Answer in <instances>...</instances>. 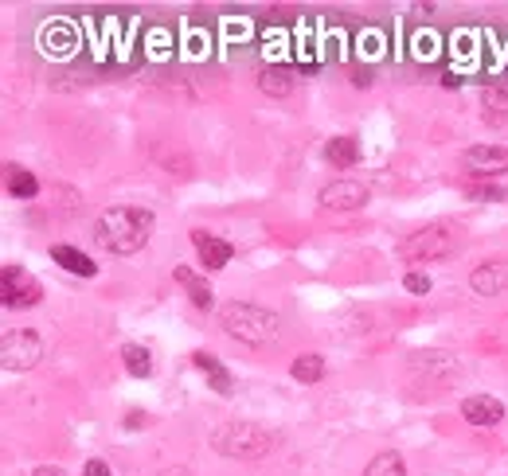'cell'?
Wrapping results in <instances>:
<instances>
[{"label":"cell","mask_w":508,"mask_h":476,"mask_svg":"<svg viewBox=\"0 0 508 476\" xmlns=\"http://www.w3.org/2000/svg\"><path fill=\"white\" fill-rule=\"evenodd\" d=\"M152 227H157V215H152L149 207H110L94 223V243H98L106 254L125 258V254H137V250L149 243Z\"/></svg>","instance_id":"obj_1"},{"label":"cell","mask_w":508,"mask_h":476,"mask_svg":"<svg viewBox=\"0 0 508 476\" xmlns=\"http://www.w3.org/2000/svg\"><path fill=\"white\" fill-rule=\"evenodd\" d=\"M192 363H196L199 371L208 375L211 390H219V395H231V390H235V379H231V371H227V367H223V363H219L211 352H192Z\"/></svg>","instance_id":"obj_12"},{"label":"cell","mask_w":508,"mask_h":476,"mask_svg":"<svg viewBox=\"0 0 508 476\" xmlns=\"http://www.w3.org/2000/svg\"><path fill=\"white\" fill-rule=\"evenodd\" d=\"M0 293H5V305L8 308H32V305H40L43 285L35 281L28 270L5 266V285H0Z\"/></svg>","instance_id":"obj_6"},{"label":"cell","mask_w":508,"mask_h":476,"mask_svg":"<svg viewBox=\"0 0 508 476\" xmlns=\"http://www.w3.org/2000/svg\"><path fill=\"white\" fill-rule=\"evenodd\" d=\"M481 102H485L489 110H508V87H489L481 94Z\"/></svg>","instance_id":"obj_23"},{"label":"cell","mask_w":508,"mask_h":476,"mask_svg":"<svg viewBox=\"0 0 508 476\" xmlns=\"http://www.w3.org/2000/svg\"><path fill=\"white\" fill-rule=\"evenodd\" d=\"M469 285L481 297H497L501 289H508V261H481V266L469 273Z\"/></svg>","instance_id":"obj_10"},{"label":"cell","mask_w":508,"mask_h":476,"mask_svg":"<svg viewBox=\"0 0 508 476\" xmlns=\"http://www.w3.org/2000/svg\"><path fill=\"white\" fill-rule=\"evenodd\" d=\"M211 445L231 461H263L266 453H274L278 434H270L258 422H223L211 430Z\"/></svg>","instance_id":"obj_3"},{"label":"cell","mask_w":508,"mask_h":476,"mask_svg":"<svg viewBox=\"0 0 508 476\" xmlns=\"http://www.w3.org/2000/svg\"><path fill=\"white\" fill-rule=\"evenodd\" d=\"M462 418L469 422V426H501L504 422V402L501 398H493V395H469L466 402H462Z\"/></svg>","instance_id":"obj_8"},{"label":"cell","mask_w":508,"mask_h":476,"mask_svg":"<svg viewBox=\"0 0 508 476\" xmlns=\"http://www.w3.org/2000/svg\"><path fill=\"white\" fill-rule=\"evenodd\" d=\"M457 243H462V234H457L450 223H430V227L407 234L403 243H399V258H403L407 266H430V261L450 258Z\"/></svg>","instance_id":"obj_4"},{"label":"cell","mask_w":508,"mask_h":476,"mask_svg":"<svg viewBox=\"0 0 508 476\" xmlns=\"http://www.w3.org/2000/svg\"><path fill=\"white\" fill-rule=\"evenodd\" d=\"M192 246H196L199 266H204V270H223L231 261V254H235L231 243H223V238L208 234V231H192Z\"/></svg>","instance_id":"obj_9"},{"label":"cell","mask_w":508,"mask_h":476,"mask_svg":"<svg viewBox=\"0 0 508 476\" xmlns=\"http://www.w3.org/2000/svg\"><path fill=\"white\" fill-rule=\"evenodd\" d=\"M411 43H415V59H427V63H430V59H439V43H442V35L439 32H434V28H427V32H415V40H411Z\"/></svg>","instance_id":"obj_21"},{"label":"cell","mask_w":508,"mask_h":476,"mask_svg":"<svg viewBox=\"0 0 508 476\" xmlns=\"http://www.w3.org/2000/svg\"><path fill=\"white\" fill-rule=\"evenodd\" d=\"M40 360H43V340L32 328L5 332V340H0V363H5V371H32Z\"/></svg>","instance_id":"obj_5"},{"label":"cell","mask_w":508,"mask_h":476,"mask_svg":"<svg viewBox=\"0 0 508 476\" xmlns=\"http://www.w3.org/2000/svg\"><path fill=\"white\" fill-rule=\"evenodd\" d=\"M219 328L227 332L231 340H239V343L266 348V343L278 340L282 316L270 313V308H263V305H251V301H231V305L219 308Z\"/></svg>","instance_id":"obj_2"},{"label":"cell","mask_w":508,"mask_h":476,"mask_svg":"<svg viewBox=\"0 0 508 476\" xmlns=\"http://www.w3.org/2000/svg\"><path fill=\"white\" fill-rule=\"evenodd\" d=\"M466 164L481 176H493V172H508V149L497 145H474L466 149Z\"/></svg>","instance_id":"obj_11"},{"label":"cell","mask_w":508,"mask_h":476,"mask_svg":"<svg viewBox=\"0 0 508 476\" xmlns=\"http://www.w3.org/2000/svg\"><path fill=\"white\" fill-rule=\"evenodd\" d=\"M5 184H8V196H16V199H35L40 196V180H35L28 169H20V164H8Z\"/></svg>","instance_id":"obj_16"},{"label":"cell","mask_w":508,"mask_h":476,"mask_svg":"<svg viewBox=\"0 0 508 476\" xmlns=\"http://www.w3.org/2000/svg\"><path fill=\"white\" fill-rule=\"evenodd\" d=\"M325 160L333 164V169H352V164L360 160V141L356 137H333L325 145Z\"/></svg>","instance_id":"obj_15"},{"label":"cell","mask_w":508,"mask_h":476,"mask_svg":"<svg viewBox=\"0 0 508 476\" xmlns=\"http://www.w3.org/2000/svg\"><path fill=\"white\" fill-rule=\"evenodd\" d=\"M403 285H407L411 293H430V273H419V270H411Z\"/></svg>","instance_id":"obj_24"},{"label":"cell","mask_w":508,"mask_h":476,"mask_svg":"<svg viewBox=\"0 0 508 476\" xmlns=\"http://www.w3.org/2000/svg\"><path fill=\"white\" fill-rule=\"evenodd\" d=\"M157 476H192L188 469H164V472H157Z\"/></svg>","instance_id":"obj_28"},{"label":"cell","mask_w":508,"mask_h":476,"mask_svg":"<svg viewBox=\"0 0 508 476\" xmlns=\"http://www.w3.org/2000/svg\"><path fill=\"white\" fill-rule=\"evenodd\" d=\"M82 476H114V472H110V465H106V461L94 457V461H87V465H82Z\"/></svg>","instance_id":"obj_26"},{"label":"cell","mask_w":508,"mask_h":476,"mask_svg":"<svg viewBox=\"0 0 508 476\" xmlns=\"http://www.w3.org/2000/svg\"><path fill=\"white\" fill-rule=\"evenodd\" d=\"M290 375L298 379V383H321V379H325V355H317V352L298 355L293 367H290Z\"/></svg>","instance_id":"obj_17"},{"label":"cell","mask_w":508,"mask_h":476,"mask_svg":"<svg viewBox=\"0 0 508 476\" xmlns=\"http://www.w3.org/2000/svg\"><path fill=\"white\" fill-rule=\"evenodd\" d=\"M383 32H375V28H368V32H360L356 35V47H360V55H368V59H380L383 55Z\"/></svg>","instance_id":"obj_22"},{"label":"cell","mask_w":508,"mask_h":476,"mask_svg":"<svg viewBox=\"0 0 508 476\" xmlns=\"http://www.w3.org/2000/svg\"><path fill=\"white\" fill-rule=\"evenodd\" d=\"M32 476H67L63 469H59V465H35V472Z\"/></svg>","instance_id":"obj_27"},{"label":"cell","mask_w":508,"mask_h":476,"mask_svg":"<svg viewBox=\"0 0 508 476\" xmlns=\"http://www.w3.org/2000/svg\"><path fill=\"white\" fill-rule=\"evenodd\" d=\"M364 476H407V461H403V453H395V449H383V453H375L368 461Z\"/></svg>","instance_id":"obj_18"},{"label":"cell","mask_w":508,"mask_h":476,"mask_svg":"<svg viewBox=\"0 0 508 476\" xmlns=\"http://www.w3.org/2000/svg\"><path fill=\"white\" fill-rule=\"evenodd\" d=\"M149 422H152V418H149V414H141V410H129V414H125V430H145Z\"/></svg>","instance_id":"obj_25"},{"label":"cell","mask_w":508,"mask_h":476,"mask_svg":"<svg viewBox=\"0 0 508 476\" xmlns=\"http://www.w3.org/2000/svg\"><path fill=\"white\" fill-rule=\"evenodd\" d=\"M258 87H263V94L286 98V94L293 90V78L286 75V70H263V75H258Z\"/></svg>","instance_id":"obj_20"},{"label":"cell","mask_w":508,"mask_h":476,"mask_svg":"<svg viewBox=\"0 0 508 476\" xmlns=\"http://www.w3.org/2000/svg\"><path fill=\"white\" fill-rule=\"evenodd\" d=\"M176 285H184V293L192 297V305L196 308H208L216 305V293H211V285H208V278H199V273H192L188 266H176Z\"/></svg>","instance_id":"obj_14"},{"label":"cell","mask_w":508,"mask_h":476,"mask_svg":"<svg viewBox=\"0 0 508 476\" xmlns=\"http://www.w3.org/2000/svg\"><path fill=\"white\" fill-rule=\"evenodd\" d=\"M122 360H125V371L134 379H149L152 375V355H149V348H141V343H125Z\"/></svg>","instance_id":"obj_19"},{"label":"cell","mask_w":508,"mask_h":476,"mask_svg":"<svg viewBox=\"0 0 508 476\" xmlns=\"http://www.w3.org/2000/svg\"><path fill=\"white\" fill-rule=\"evenodd\" d=\"M317 199H321L325 211H356V207L368 204L372 192L360 180H333V184L321 188V196Z\"/></svg>","instance_id":"obj_7"},{"label":"cell","mask_w":508,"mask_h":476,"mask_svg":"<svg viewBox=\"0 0 508 476\" xmlns=\"http://www.w3.org/2000/svg\"><path fill=\"white\" fill-rule=\"evenodd\" d=\"M51 261H55V266H63L67 273H75V278H94V273H98V266H94V261L82 254V250L67 246V243L51 246Z\"/></svg>","instance_id":"obj_13"}]
</instances>
